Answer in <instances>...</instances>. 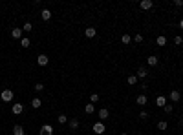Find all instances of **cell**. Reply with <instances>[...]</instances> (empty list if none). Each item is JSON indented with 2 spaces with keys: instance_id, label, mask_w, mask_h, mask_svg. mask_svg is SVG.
I'll use <instances>...</instances> for the list:
<instances>
[{
  "instance_id": "cell-33",
  "label": "cell",
  "mask_w": 183,
  "mask_h": 135,
  "mask_svg": "<svg viewBox=\"0 0 183 135\" xmlns=\"http://www.w3.org/2000/svg\"><path fill=\"white\" fill-rule=\"evenodd\" d=\"M174 6H178V7H181V6H183V0H174Z\"/></svg>"
},
{
  "instance_id": "cell-2",
  "label": "cell",
  "mask_w": 183,
  "mask_h": 135,
  "mask_svg": "<svg viewBox=\"0 0 183 135\" xmlns=\"http://www.w3.org/2000/svg\"><path fill=\"white\" fill-rule=\"evenodd\" d=\"M38 135H53V126L51 124H44V126L41 128V133Z\"/></svg>"
},
{
  "instance_id": "cell-1",
  "label": "cell",
  "mask_w": 183,
  "mask_h": 135,
  "mask_svg": "<svg viewBox=\"0 0 183 135\" xmlns=\"http://www.w3.org/2000/svg\"><path fill=\"white\" fill-rule=\"evenodd\" d=\"M0 99H2L4 102H11V101H13V91H11V89H7V88H6L2 93H0Z\"/></svg>"
},
{
  "instance_id": "cell-22",
  "label": "cell",
  "mask_w": 183,
  "mask_h": 135,
  "mask_svg": "<svg viewBox=\"0 0 183 135\" xmlns=\"http://www.w3.org/2000/svg\"><path fill=\"white\" fill-rule=\"evenodd\" d=\"M57 121H59V124H66L68 121H70V119H68V117H66V115H64V113H61V115H59V117H57Z\"/></svg>"
},
{
  "instance_id": "cell-26",
  "label": "cell",
  "mask_w": 183,
  "mask_h": 135,
  "mask_svg": "<svg viewBox=\"0 0 183 135\" xmlns=\"http://www.w3.org/2000/svg\"><path fill=\"white\" fill-rule=\"evenodd\" d=\"M22 31H33V26H31V22H26V24H24Z\"/></svg>"
},
{
  "instance_id": "cell-32",
  "label": "cell",
  "mask_w": 183,
  "mask_h": 135,
  "mask_svg": "<svg viewBox=\"0 0 183 135\" xmlns=\"http://www.w3.org/2000/svg\"><path fill=\"white\" fill-rule=\"evenodd\" d=\"M172 109H174V108H172V104H165V111L167 113H172Z\"/></svg>"
},
{
  "instance_id": "cell-5",
  "label": "cell",
  "mask_w": 183,
  "mask_h": 135,
  "mask_svg": "<svg viewBox=\"0 0 183 135\" xmlns=\"http://www.w3.org/2000/svg\"><path fill=\"white\" fill-rule=\"evenodd\" d=\"M48 60H49V58H48V55H38V57H37V62H38V66H48Z\"/></svg>"
},
{
  "instance_id": "cell-19",
  "label": "cell",
  "mask_w": 183,
  "mask_h": 135,
  "mask_svg": "<svg viewBox=\"0 0 183 135\" xmlns=\"http://www.w3.org/2000/svg\"><path fill=\"white\" fill-rule=\"evenodd\" d=\"M137 81H139V79H137V75H130V77L126 79V82L130 84V86H134V84H137Z\"/></svg>"
},
{
  "instance_id": "cell-27",
  "label": "cell",
  "mask_w": 183,
  "mask_h": 135,
  "mask_svg": "<svg viewBox=\"0 0 183 135\" xmlns=\"http://www.w3.org/2000/svg\"><path fill=\"white\" fill-rule=\"evenodd\" d=\"M33 89H35V91H42V89H44V84H42V82H37Z\"/></svg>"
},
{
  "instance_id": "cell-23",
  "label": "cell",
  "mask_w": 183,
  "mask_h": 135,
  "mask_svg": "<svg viewBox=\"0 0 183 135\" xmlns=\"http://www.w3.org/2000/svg\"><path fill=\"white\" fill-rule=\"evenodd\" d=\"M121 42H123V44H130V42H132V37H130V35H126V33L121 35Z\"/></svg>"
},
{
  "instance_id": "cell-29",
  "label": "cell",
  "mask_w": 183,
  "mask_h": 135,
  "mask_svg": "<svg viewBox=\"0 0 183 135\" xmlns=\"http://www.w3.org/2000/svg\"><path fill=\"white\" fill-rule=\"evenodd\" d=\"M97 101H99V95H97V93H92V97H90V102L93 104V102H97Z\"/></svg>"
},
{
  "instance_id": "cell-28",
  "label": "cell",
  "mask_w": 183,
  "mask_h": 135,
  "mask_svg": "<svg viewBox=\"0 0 183 135\" xmlns=\"http://www.w3.org/2000/svg\"><path fill=\"white\" fill-rule=\"evenodd\" d=\"M174 44H178V46H181V44H183V38L180 37V35H178V37H174Z\"/></svg>"
},
{
  "instance_id": "cell-11",
  "label": "cell",
  "mask_w": 183,
  "mask_h": 135,
  "mask_svg": "<svg viewBox=\"0 0 183 135\" xmlns=\"http://www.w3.org/2000/svg\"><path fill=\"white\" fill-rule=\"evenodd\" d=\"M148 77V69L147 68H139L137 69V79H147Z\"/></svg>"
},
{
  "instance_id": "cell-21",
  "label": "cell",
  "mask_w": 183,
  "mask_h": 135,
  "mask_svg": "<svg viewBox=\"0 0 183 135\" xmlns=\"http://www.w3.org/2000/svg\"><path fill=\"white\" fill-rule=\"evenodd\" d=\"M20 46H22V48H29V46H31V40H29L28 37H22V40H20Z\"/></svg>"
},
{
  "instance_id": "cell-35",
  "label": "cell",
  "mask_w": 183,
  "mask_h": 135,
  "mask_svg": "<svg viewBox=\"0 0 183 135\" xmlns=\"http://www.w3.org/2000/svg\"><path fill=\"white\" fill-rule=\"evenodd\" d=\"M180 124H181V126H183V119H180Z\"/></svg>"
},
{
  "instance_id": "cell-31",
  "label": "cell",
  "mask_w": 183,
  "mask_h": 135,
  "mask_svg": "<svg viewBox=\"0 0 183 135\" xmlns=\"http://www.w3.org/2000/svg\"><path fill=\"white\" fill-rule=\"evenodd\" d=\"M134 40H136L137 44H139V42H143V35H139V33H137L136 37H134Z\"/></svg>"
},
{
  "instance_id": "cell-36",
  "label": "cell",
  "mask_w": 183,
  "mask_h": 135,
  "mask_svg": "<svg viewBox=\"0 0 183 135\" xmlns=\"http://www.w3.org/2000/svg\"><path fill=\"white\" fill-rule=\"evenodd\" d=\"M121 135H128V133H121Z\"/></svg>"
},
{
  "instance_id": "cell-30",
  "label": "cell",
  "mask_w": 183,
  "mask_h": 135,
  "mask_svg": "<svg viewBox=\"0 0 183 135\" xmlns=\"http://www.w3.org/2000/svg\"><path fill=\"white\" fill-rule=\"evenodd\" d=\"M139 119H143V121H145V119H148V111H145V109H143V111L139 113Z\"/></svg>"
},
{
  "instance_id": "cell-17",
  "label": "cell",
  "mask_w": 183,
  "mask_h": 135,
  "mask_svg": "<svg viewBox=\"0 0 183 135\" xmlns=\"http://www.w3.org/2000/svg\"><path fill=\"white\" fill-rule=\"evenodd\" d=\"M156 44H157V46H165V44H167V37H165V35H159V37H157L156 38Z\"/></svg>"
},
{
  "instance_id": "cell-8",
  "label": "cell",
  "mask_w": 183,
  "mask_h": 135,
  "mask_svg": "<svg viewBox=\"0 0 183 135\" xmlns=\"http://www.w3.org/2000/svg\"><path fill=\"white\" fill-rule=\"evenodd\" d=\"M139 6H141V9H152L154 7V2H152V0H143Z\"/></svg>"
},
{
  "instance_id": "cell-18",
  "label": "cell",
  "mask_w": 183,
  "mask_h": 135,
  "mask_svg": "<svg viewBox=\"0 0 183 135\" xmlns=\"http://www.w3.org/2000/svg\"><path fill=\"white\" fill-rule=\"evenodd\" d=\"M41 18H42V20H49V18H51V11H49V9H42Z\"/></svg>"
},
{
  "instance_id": "cell-25",
  "label": "cell",
  "mask_w": 183,
  "mask_h": 135,
  "mask_svg": "<svg viewBox=\"0 0 183 135\" xmlns=\"http://www.w3.org/2000/svg\"><path fill=\"white\" fill-rule=\"evenodd\" d=\"M84 111H86V113H93V111H95V106H93L92 102H88L86 106H84Z\"/></svg>"
},
{
  "instance_id": "cell-9",
  "label": "cell",
  "mask_w": 183,
  "mask_h": 135,
  "mask_svg": "<svg viewBox=\"0 0 183 135\" xmlns=\"http://www.w3.org/2000/svg\"><path fill=\"white\" fill-rule=\"evenodd\" d=\"M11 37H13V38H18V40H22V29H18V28L11 29Z\"/></svg>"
},
{
  "instance_id": "cell-10",
  "label": "cell",
  "mask_w": 183,
  "mask_h": 135,
  "mask_svg": "<svg viewBox=\"0 0 183 135\" xmlns=\"http://www.w3.org/2000/svg\"><path fill=\"white\" fill-rule=\"evenodd\" d=\"M148 102V99H147V95H139V97L136 99V104L137 106H145V104Z\"/></svg>"
},
{
  "instance_id": "cell-3",
  "label": "cell",
  "mask_w": 183,
  "mask_h": 135,
  "mask_svg": "<svg viewBox=\"0 0 183 135\" xmlns=\"http://www.w3.org/2000/svg\"><path fill=\"white\" fill-rule=\"evenodd\" d=\"M105 124H103V122H95V124H93V133H97V135H101V133H105Z\"/></svg>"
},
{
  "instance_id": "cell-12",
  "label": "cell",
  "mask_w": 183,
  "mask_h": 135,
  "mask_svg": "<svg viewBox=\"0 0 183 135\" xmlns=\"http://www.w3.org/2000/svg\"><path fill=\"white\" fill-rule=\"evenodd\" d=\"M13 135H26V132L20 124H17V126H13Z\"/></svg>"
},
{
  "instance_id": "cell-6",
  "label": "cell",
  "mask_w": 183,
  "mask_h": 135,
  "mask_svg": "<svg viewBox=\"0 0 183 135\" xmlns=\"http://www.w3.org/2000/svg\"><path fill=\"white\" fill-rule=\"evenodd\" d=\"M157 62H159V58H157L156 55H150V57L147 58V64H148V66H150V68H154V66H157Z\"/></svg>"
},
{
  "instance_id": "cell-34",
  "label": "cell",
  "mask_w": 183,
  "mask_h": 135,
  "mask_svg": "<svg viewBox=\"0 0 183 135\" xmlns=\"http://www.w3.org/2000/svg\"><path fill=\"white\" fill-rule=\"evenodd\" d=\"M180 28L183 29V18H181V20H180Z\"/></svg>"
},
{
  "instance_id": "cell-20",
  "label": "cell",
  "mask_w": 183,
  "mask_h": 135,
  "mask_svg": "<svg viewBox=\"0 0 183 135\" xmlns=\"http://www.w3.org/2000/svg\"><path fill=\"white\" fill-rule=\"evenodd\" d=\"M31 106L35 108V109H37V108H41V106H42V101H41V99H38V97H35V99H33V101H31Z\"/></svg>"
},
{
  "instance_id": "cell-24",
  "label": "cell",
  "mask_w": 183,
  "mask_h": 135,
  "mask_svg": "<svg viewBox=\"0 0 183 135\" xmlns=\"http://www.w3.org/2000/svg\"><path fill=\"white\" fill-rule=\"evenodd\" d=\"M167 128H169V124H167V121H159V122H157V130H161V132H165Z\"/></svg>"
},
{
  "instance_id": "cell-4",
  "label": "cell",
  "mask_w": 183,
  "mask_h": 135,
  "mask_svg": "<svg viewBox=\"0 0 183 135\" xmlns=\"http://www.w3.org/2000/svg\"><path fill=\"white\" fill-rule=\"evenodd\" d=\"M11 111H13L15 115H20V113L24 111V106H22L20 102H15V104H13V108H11Z\"/></svg>"
},
{
  "instance_id": "cell-7",
  "label": "cell",
  "mask_w": 183,
  "mask_h": 135,
  "mask_svg": "<svg viewBox=\"0 0 183 135\" xmlns=\"http://www.w3.org/2000/svg\"><path fill=\"white\" fill-rule=\"evenodd\" d=\"M84 35H86L88 38H93V37L97 35V29H95V28H86V29H84Z\"/></svg>"
},
{
  "instance_id": "cell-13",
  "label": "cell",
  "mask_w": 183,
  "mask_h": 135,
  "mask_svg": "<svg viewBox=\"0 0 183 135\" xmlns=\"http://www.w3.org/2000/svg\"><path fill=\"white\" fill-rule=\"evenodd\" d=\"M165 104H167V99L163 97V95H159V97L156 99V106H159V108H165Z\"/></svg>"
},
{
  "instance_id": "cell-14",
  "label": "cell",
  "mask_w": 183,
  "mask_h": 135,
  "mask_svg": "<svg viewBox=\"0 0 183 135\" xmlns=\"http://www.w3.org/2000/svg\"><path fill=\"white\" fill-rule=\"evenodd\" d=\"M108 115H110V113H108V109H106V108L99 109V119H101V121H106V119H108Z\"/></svg>"
},
{
  "instance_id": "cell-37",
  "label": "cell",
  "mask_w": 183,
  "mask_h": 135,
  "mask_svg": "<svg viewBox=\"0 0 183 135\" xmlns=\"http://www.w3.org/2000/svg\"><path fill=\"white\" fill-rule=\"evenodd\" d=\"M11 135H13V133H11Z\"/></svg>"
},
{
  "instance_id": "cell-15",
  "label": "cell",
  "mask_w": 183,
  "mask_h": 135,
  "mask_svg": "<svg viewBox=\"0 0 183 135\" xmlns=\"http://www.w3.org/2000/svg\"><path fill=\"white\" fill-rule=\"evenodd\" d=\"M68 126H70V130H77L79 128V119H70V121H68Z\"/></svg>"
},
{
  "instance_id": "cell-16",
  "label": "cell",
  "mask_w": 183,
  "mask_h": 135,
  "mask_svg": "<svg viewBox=\"0 0 183 135\" xmlns=\"http://www.w3.org/2000/svg\"><path fill=\"white\" fill-rule=\"evenodd\" d=\"M170 101H172V102H178V101H180V91H178V89H172V91H170Z\"/></svg>"
}]
</instances>
